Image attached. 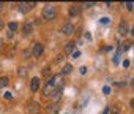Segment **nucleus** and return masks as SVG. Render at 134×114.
<instances>
[{
  "instance_id": "412c9836",
  "label": "nucleus",
  "mask_w": 134,
  "mask_h": 114,
  "mask_svg": "<svg viewBox=\"0 0 134 114\" xmlns=\"http://www.w3.org/2000/svg\"><path fill=\"white\" fill-rule=\"evenodd\" d=\"M27 7H29V10H32L35 7V2H27Z\"/></svg>"
},
{
  "instance_id": "f3484780",
  "label": "nucleus",
  "mask_w": 134,
  "mask_h": 114,
  "mask_svg": "<svg viewBox=\"0 0 134 114\" xmlns=\"http://www.w3.org/2000/svg\"><path fill=\"white\" fill-rule=\"evenodd\" d=\"M87 70H88V68H87L85 65H82V67L79 68V71H81V75H87Z\"/></svg>"
},
{
  "instance_id": "f03ea898",
  "label": "nucleus",
  "mask_w": 134,
  "mask_h": 114,
  "mask_svg": "<svg viewBox=\"0 0 134 114\" xmlns=\"http://www.w3.org/2000/svg\"><path fill=\"white\" fill-rule=\"evenodd\" d=\"M43 52H44V48H43L41 43H35V44L32 46V54H33V57H41Z\"/></svg>"
},
{
  "instance_id": "5701e85b",
  "label": "nucleus",
  "mask_w": 134,
  "mask_h": 114,
  "mask_svg": "<svg viewBox=\"0 0 134 114\" xmlns=\"http://www.w3.org/2000/svg\"><path fill=\"white\" fill-rule=\"evenodd\" d=\"M103 92H104V94H109V92H110V87H109V86H106V87L103 89Z\"/></svg>"
},
{
  "instance_id": "6ab92c4d",
  "label": "nucleus",
  "mask_w": 134,
  "mask_h": 114,
  "mask_svg": "<svg viewBox=\"0 0 134 114\" xmlns=\"http://www.w3.org/2000/svg\"><path fill=\"white\" fill-rule=\"evenodd\" d=\"M73 57H74V59H79V57H81V51H74L73 52Z\"/></svg>"
},
{
  "instance_id": "bb28decb",
  "label": "nucleus",
  "mask_w": 134,
  "mask_h": 114,
  "mask_svg": "<svg viewBox=\"0 0 134 114\" xmlns=\"http://www.w3.org/2000/svg\"><path fill=\"white\" fill-rule=\"evenodd\" d=\"M129 105H131V108H132V109H134V98H132V100H131V101H129Z\"/></svg>"
},
{
  "instance_id": "c85d7f7f",
  "label": "nucleus",
  "mask_w": 134,
  "mask_h": 114,
  "mask_svg": "<svg viewBox=\"0 0 134 114\" xmlns=\"http://www.w3.org/2000/svg\"><path fill=\"white\" fill-rule=\"evenodd\" d=\"M131 35H132V37H134V27H132V29H131Z\"/></svg>"
},
{
  "instance_id": "4468645a",
  "label": "nucleus",
  "mask_w": 134,
  "mask_h": 114,
  "mask_svg": "<svg viewBox=\"0 0 134 114\" xmlns=\"http://www.w3.org/2000/svg\"><path fill=\"white\" fill-rule=\"evenodd\" d=\"M18 75H19V76H22V78H25V76H27V68L21 67V68L18 70Z\"/></svg>"
},
{
  "instance_id": "dca6fc26",
  "label": "nucleus",
  "mask_w": 134,
  "mask_h": 114,
  "mask_svg": "<svg viewBox=\"0 0 134 114\" xmlns=\"http://www.w3.org/2000/svg\"><path fill=\"white\" fill-rule=\"evenodd\" d=\"M125 7H126V10H128V11H132V10H134V3H132V2H126V3H125Z\"/></svg>"
},
{
  "instance_id": "9b49d317",
  "label": "nucleus",
  "mask_w": 134,
  "mask_h": 114,
  "mask_svg": "<svg viewBox=\"0 0 134 114\" xmlns=\"http://www.w3.org/2000/svg\"><path fill=\"white\" fill-rule=\"evenodd\" d=\"M8 82H10V79H8L7 76H2V78H0V87H2V89H3V87H7V86H8Z\"/></svg>"
},
{
  "instance_id": "9d476101",
  "label": "nucleus",
  "mask_w": 134,
  "mask_h": 114,
  "mask_svg": "<svg viewBox=\"0 0 134 114\" xmlns=\"http://www.w3.org/2000/svg\"><path fill=\"white\" fill-rule=\"evenodd\" d=\"M71 71H73V65H71V64H66V65L63 67V70H62L63 75H70Z\"/></svg>"
},
{
  "instance_id": "a878e982",
  "label": "nucleus",
  "mask_w": 134,
  "mask_h": 114,
  "mask_svg": "<svg viewBox=\"0 0 134 114\" xmlns=\"http://www.w3.org/2000/svg\"><path fill=\"white\" fill-rule=\"evenodd\" d=\"M123 67H126V68H128V67H129V62H128V60H125V62H123Z\"/></svg>"
},
{
  "instance_id": "39448f33",
  "label": "nucleus",
  "mask_w": 134,
  "mask_h": 114,
  "mask_svg": "<svg viewBox=\"0 0 134 114\" xmlns=\"http://www.w3.org/2000/svg\"><path fill=\"white\" fill-rule=\"evenodd\" d=\"M74 51H76V43H74V41L66 43V46H65V52H66V54H73Z\"/></svg>"
},
{
  "instance_id": "7c9ffc66",
  "label": "nucleus",
  "mask_w": 134,
  "mask_h": 114,
  "mask_svg": "<svg viewBox=\"0 0 134 114\" xmlns=\"http://www.w3.org/2000/svg\"><path fill=\"white\" fill-rule=\"evenodd\" d=\"M0 11H2V3H0Z\"/></svg>"
},
{
  "instance_id": "4be33fe9",
  "label": "nucleus",
  "mask_w": 134,
  "mask_h": 114,
  "mask_svg": "<svg viewBox=\"0 0 134 114\" xmlns=\"http://www.w3.org/2000/svg\"><path fill=\"white\" fill-rule=\"evenodd\" d=\"M84 7H85V8H92V7H95V3H93V2H88V3H85Z\"/></svg>"
},
{
  "instance_id": "cd10ccee",
  "label": "nucleus",
  "mask_w": 134,
  "mask_h": 114,
  "mask_svg": "<svg viewBox=\"0 0 134 114\" xmlns=\"http://www.w3.org/2000/svg\"><path fill=\"white\" fill-rule=\"evenodd\" d=\"M103 114H109V108H106V109L103 111Z\"/></svg>"
},
{
  "instance_id": "ddd939ff",
  "label": "nucleus",
  "mask_w": 134,
  "mask_h": 114,
  "mask_svg": "<svg viewBox=\"0 0 134 114\" xmlns=\"http://www.w3.org/2000/svg\"><path fill=\"white\" fill-rule=\"evenodd\" d=\"M18 27H19V25H18V22H10V24H8L10 32H16V30H18Z\"/></svg>"
},
{
  "instance_id": "423d86ee",
  "label": "nucleus",
  "mask_w": 134,
  "mask_h": 114,
  "mask_svg": "<svg viewBox=\"0 0 134 114\" xmlns=\"http://www.w3.org/2000/svg\"><path fill=\"white\" fill-rule=\"evenodd\" d=\"M68 13H70V16H79V14H81V7H77V5H71L70 10H68Z\"/></svg>"
},
{
  "instance_id": "f257e3e1",
  "label": "nucleus",
  "mask_w": 134,
  "mask_h": 114,
  "mask_svg": "<svg viewBox=\"0 0 134 114\" xmlns=\"http://www.w3.org/2000/svg\"><path fill=\"white\" fill-rule=\"evenodd\" d=\"M43 18L47 19V21L55 19V10H54V7H51V5L44 7V10H43Z\"/></svg>"
},
{
  "instance_id": "f8f14e48",
  "label": "nucleus",
  "mask_w": 134,
  "mask_h": 114,
  "mask_svg": "<svg viewBox=\"0 0 134 114\" xmlns=\"http://www.w3.org/2000/svg\"><path fill=\"white\" fill-rule=\"evenodd\" d=\"M57 112H58V106H57V103L51 105V106H49V114H57Z\"/></svg>"
},
{
  "instance_id": "c756f323",
  "label": "nucleus",
  "mask_w": 134,
  "mask_h": 114,
  "mask_svg": "<svg viewBox=\"0 0 134 114\" xmlns=\"http://www.w3.org/2000/svg\"><path fill=\"white\" fill-rule=\"evenodd\" d=\"M110 114H118V112H117V111H115V112H110Z\"/></svg>"
},
{
  "instance_id": "b1692460",
  "label": "nucleus",
  "mask_w": 134,
  "mask_h": 114,
  "mask_svg": "<svg viewBox=\"0 0 134 114\" xmlns=\"http://www.w3.org/2000/svg\"><path fill=\"white\" fill-rule=\"evenodd\" d=\"M123 44H125V46H123V51H126V49H129V44H131V43H123Z\"/></svg>"
},
{
  "instance_id": "2eb2a0df",
  "label": "nucleus",
  "mask_w": 134,
  "mask_h": 114,
  "mask_svg": "<svg viewBox=\"0 0 134 114\" xmlns=\"http://www.w3.org/2000/svg\"><path fill=\"white\" fill-rule=\"evenodd\" d=\"M19 11H21V13H27V11H29L27 3H21V5H19Z\"/></svg>"
},
{
  "instance_id": "20e7f679",
  "label": "nucleus",
  "mask_w": 134,
  "mask_h": 114,
  "mask_svg": "<svg viewBox=\"0 0 134 114\" xmlns=\"http://www.w3.org/2000/svg\"><path fill=\"white\" fill-rule=\"evenodd\" d=\"M30 90H32V92L40 90V78H33V79L30 81Z\"/></svg>"
},
{
  "instance_id": "2f4dec72",
  "label": "nucleus",
  "mask_w": 134,
  "mask_h": 114,
  "mask_svg": "<svg viewBox=\"0 0 134 114\" xmlns=\"http://www.w3.org/2000/svg\"><path fill=\"white\" fill-rule=\"evenodd\" d=\"M2 25H3V24H2V21H0V27H2Z\"/></svg>"
},
{
  "instance_id": "a211bd4d",
  "label": "nucleus",
  "mask_w": 134,
  "mask_h": 114,
  "mask_svg": "<svg viewBox=\"0 0 134 114\" xmlns=\"http://www.w3.org/2000/svg\"><path fill=\"white\" fill-rule=\"evenodd\" d=\"M3 97H5V100H11V98H13V94H11V92H5Z\"/></svg>"
},
{
  "instance_id": "0eeeda50",
  "label": "nucleus",
  "mask_w": 134,
  "mask_h": 114,
  "mask_svg": "<svg viewBox=\"0 0 134 114\" xmlns=\"http://www.w3.org/2000/svg\"><path fill=\"white\" fill-rule=\"evenodd\" d=\"M22 32H24V35H30L33 32V24L32 22H25L22 25Z\"/></svg>"
},
{
  "instance_id": "7ed1b4c3",
  "label": "nucleus",
  "mask_w": 134,
  "mask_h": 114,
  "mask_svg": "<svg viewBox=\"0 0 134 114\" xmlns=\"http://www.w3.org/2000/svg\"><path fill=\"white\" fill-rule=\"evenodd\" d=\"M73 32H74V25L71 22H65L63 24V27H62V33L63 35H71Z\"/></svg>"
},
{
  "instance_id": "aec40b11",
  "label": "nucleus",
  "mask_w": 134,
  "mask_h": 114,
  "mask_svg": "<svg viewBox=\"0 0 134 114\" xmlns=\"http://www.w3.org/2000/svg\"><path fill=\"white\" fill-rule=\"evenodd\" d=\"M101 24H109V18H101Z\"/></svg>"
},
{
  "instance_id": "1a4fd4ad",
  "label": "nucleus",
  "mask_w": 134,
  "mask_h": 114,
  "mask_svg": "<svg viewBox=\"0 0 134 114\" xmlns=\"http://www.w3.org/2000/svg\"><path fill=\"white\" fill-rule=\"evenodd\" d=\"M118 33H120V35H126V33H128V24H126V22H120V25H118Z\"/></svg>"
},
{
  "instance_id": "393cba45",
  "label": "nucleus",
  "mask_w": 134,
  "mask_h": 114,
  "mask_svg": "<svg viewBox=\"0 0 134 114\" xmlns=\"http://www.w3.org/2000/svg\"><path fill=\"white\" fill-rule=\"evenodd\" d=\"M29 55H30V51H24V57H25V59H27Z\"/></svg>"
},
{
  "instance_id": "6e6552de",
  "label": "nucleus",
  "mask_w": 134,
  "mask_h": 114,
  "mask_svg": "<svg viewBox=\"0 0 134 114\" xmlns=\"http://www.w3.org/2000/svg\"><path fill=\"white\" fill-rule=\"evenodd\" d=\"M40 111L41 109H40V105L38 103H30L29 105V112L30 114H40Z\"/></svg>"
}]
</instances>
